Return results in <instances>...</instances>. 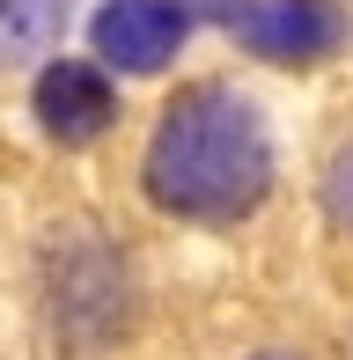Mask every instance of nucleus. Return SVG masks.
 I'll return each instance as SVG.
<instances>
[{"instance_id": "1", "label": "nucleus", "mask_w": 353, "mask_h": 360, "mask_svg": "<svg viewBox=\"0 0 353 360\" xmlns=\"http://www.w3.org/2000/svg\"><path fill=\"white\" fill-rule=\"evenodd\" d=\"M148 199L176 221H243L272 191V140L229 89H184L148 140Z\"/></svg>"}, {"instance_id": "2", "label": "nucleus", "mask_w": 353, "mask_h": 360, "mask_svg": "<svg viewBox=\"0 0 353 360\" xmlns=\"http://www.w3.org/2000/svg\"><path fill=\"white\" fill-rule=\"evenodd\" d=\"M52 272V331L67 353H96L133 323V280H125V257H110L89 228H74L67 243H52L44 257Z\"/></svg>"}, {"instance_id": "3", "label": "nucleus", "mask_w": 353, "mask_h": 360, "mask_svg": "<svg viewBox=\"0 0 353 360\" xmlns=\"http://www.w3.org/2000/svg\"><path fill=\"white\" fill-rule=\"evenodd\" d=\"M236 44H243L250 59H272V67H309V59H324L331 44H339V8L331 0H243V8L229 15Z\"/></svg>"}, {"instance_id": "4", "label": "nucleus", "mask_w": 353, "mask_h": 360, "mask_svg": "<svg viewBox=\"0 0 353 360\" xmlns=\"http://www.w3.org/2000/svg\"><path fill=\"white\" fill-rule=\"evenodd\" d=\"M191 15L176 8V0H103L89 22L96 37V59L118 74H162L176 59V44H184Z\"/></svg>"}, {"instance_id": "5", "label": "nucleus", "mask_w": 353, "mask_h": 360, "mask_svg": "<svg viewBox=\"0 0 353 360\" xmlns=\"http://www.w3.org/2000/svg\"><path fill=\"white\" fill-rule=\"evenodd\" d=\"M110 118H118V89H110L103 67H89V59H44V74H37V125L59 147H89L96 133H110Z\"/></svg>"}, {"instance_id": "6", "label": "nucleus", "mask_w": 353, "mask_h": 360, "mask_svg": "<svg viewBox=\"0 0 353 360\" xmlns=\"http://www.w3.org/2000/svg\"><path fill=\"white\" fill-rule=\"evenodd\" d=\"M67 30V0H0V67L44 59Z\"/></svg>"}, {"instance_id": "7", "label": "nucleus", "mask_w": 353, "mask_h": 360, "mask_svg": "<svg viewBox=\"0 0 353 360\" xmlns=\"http://www.w3.org/2000/svg\"><path fill=\"white\" fill-rule=\"evenodd\" d=\"M324 214L353 236V147H346L339 162H331V176H324Z\"/></svg>"}, {"instance_id": "8", "label": "nucleus", "mask_w": 353, "mask_h": 360, "mask_svg": "<svg viewBox=\"0 0 353 360\" xmlns=\"http://www.w3.org/2000/svg\"><path fill=\"white\" fill-rule=\"evenodd\" d=\"M176 8H184V15H221V22H229L236 0H176Z\"/></svg>"}, {"instance_id": "9", "label": "nucleus", "mask_w": 353, "mask_h": 360, "mask_svg": "<svg viewBox=\"0 0 353 360\" xmlns=\"http://www.w3.org/2000/svg\"><path fill=\"white\" fill-rule=\"evenodd\" d=\"M258 360H302V353H258Z\"/></svg>"}]
</instances>
